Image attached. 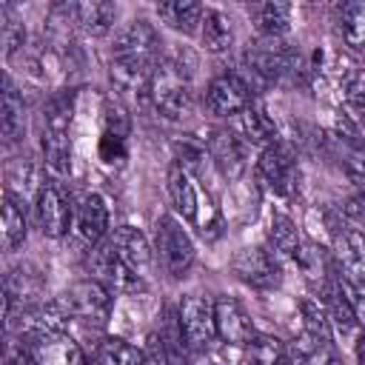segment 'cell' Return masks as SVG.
Masks as SVG:
<instances>
[{
  "mask_svg": "<svg viewBox=\"0 0 365 365\" xmlns=\"http://www.w3.org/2000/svg\"><path fill=\"white\" fill-rule=\"evenodd\" d=\"M151 97L163 117L182 120L191 114V86L180 63H163L151 77Z\"/></svg>",
  "mask_w": 365,
  "mask_h": 365,
  "instance_id": "cell-1",
  "label": "cell"
},
{
  "mask_svg": "<svg viewBox=\"0 0 365 365\" xmlns=\"http://www.w3.org/2000/svg\"><path fill=\"white\" fill-rule=\"evenodd\" d=\"M154 242H157L160 262H163V268L171 277H182L191 268V262H194V242H191V237L185 234V228L171 214H163L157 220Z\"/></svg>",
  "mask_w": 365,
  "mask_h": 365,
  "instance_id": "cell-2",
  "label": "cell"
},
{
  "mask_svg": "<svg viewBox=\"0 0 365 365\" xmlns=\"http://www.w3.org/2000/svg\"><path fill=\"white\" fill-rule=\"evenodd\" d=\"M180 331L188 348H205L217 336V322H214V302L205 294H185L180 308H177Z\"/></svg>",
  "mask_w": 365,
  "mask_h": 365,
  "instance_id": "cell-3",
  "label": "cell"
},
{
  "mask_svg": "<svg viewBox=\"0 0 365 365\" xmlns=\"http://www.w3.org/2000/svg\"><path fill=\"white\" fill-rule=\"evenodd\" d=\"M60 299L74 319L103 325L111 317V291L100 279H80Z\"/></svg>",
  "mask_w": 365,
  "mask_h": 365,
  "instance_id": "cell-4",
  "label": "cell"
},
{
  "mask_svg": "<svg viewBox=\"0 0 365 365\" xmlns=\"http://www.w3.org/2000/svg\"><path fill=\"white\" fill-rule=\"evenodd\" d=\"M71 314L66 311L63 299H54V302H43V305H31L23 311L20 317V334L37 345V342H46L51 336H60L66 334V325H68Z\"/></svg>",
  "mask_w": 365,
  "mask_h": 365,
  "instance_id": "cell-5",
  "label": "cell"
},
{
  "mask_svg": "<svg viewBox=\"0 0 365 365\" xmlns=\"http://www.w3.org/2000/svg\"><path fill=\"white\" fill-rule=\"evenodd\" d=\"M248 100H251V86L240 74H220L208 83V91H205V106L217 117L245 111Z\"/></svg>",
  "mask_w": 365,
  "mask_h": 365,
  "instance_id": "cell-6",
  "label": "cell"
},
{
  "mask_svg": "<svg viewBox=\"0 0 365 365\" xmlns=\"http://www.w3.org/2000/svg\"><path fill=\"white\" fill-rule=\"evenodd\" d=\"M91 271L97 274V279L108 291H120V294H140V291H145V277L134 274L125 262H120L117 254L111 251V245L97 248L91 254Z\"/></svg>",
  "mask_w": 365,
  "mask_h": 365,
  "instance_id": "cell-7",
  "label": "cell"
},
{
  "mask_svg": "<svg viewBox=\"0 0 365 365\" xmlns=\"http://www.w3.org/2000/svg\"><path fill=\"white\" fill-rule=\"evenodd\" d=\"M231 268L245 285L254 288H274L279 282V265L265 248H242L231 259Z\"/></svg>",
  "mask_w": 365,
  "mask_h": 365,
  "instance_id": "cell-8",
  "label": "cell"
},
{
  "mask_svg": "<svg viewBox=\"0 0 365 365\" xmlns=\"http://www.w3.org/2000/svg\"><path fill=\"white\" fill-rule=\"evenodd\" d=\"M214 322H217V336L228 345H248L254 339L251 317L231 297H220L214 302Z\"/></svg>",
  "mask_w": 365,
  "mask_h": 365,
  "instance_id": "cell-9",
  "label": "cell"
},
{
  "mask_svg": "<svg viewBox=\"0 0 365 365\" xmlns=\"http://www.w3.org/2000/svg\"><path fill=\"white\" fill-rule=\"evenodd\" d=\"M334 257L345 282H365V237L354 228H342L334 237Z\"/></svg>",
  "mask_w": 365,
  "mask_h": 365,
  "instance_id": "cell-10",
  "label": "cell"
},
{
  "mask_svg": "<svg viewBox=\"0 0 365 365\" xmlns=\"http://www.w3.org/2000/svg\"><path fill=\"white\" fill-rule=\"evenodd\" d=\"M34 214H37V225L46 237H63L71 228L68 202L54 185L40 188V194L34 197Z\"/></svg>",
  "mask_w": 365,
  "mask_h": 365,
  "instance_id": "cell-11",
  "label": "cell"
},
{
  "mask_svg": "<svg viewBox=\"0 0 365 365\" xmlns=\"http://www.w3.org/2000/svg\"><path fill=\"white\" fill-rule=\"evenodd\" d=\"M74 240L86 248H94L103 234L108 231V208H106V200L100 194H88L83 200V205L77 208V217H74Z\"/></svg>",
  "mask_w": 365,
  "mask_h": 365,
  "instance_id": "cell-12",
  "label": "cell"
},
{
  "mask_svg": "<svg viewBox=\"0 0 365 365\" xmlns=\"http://www.w3.org/2000/svg\"><path fill=\"white\" fill-rule=\"evenodd\" d=\"M108 245H111V251L117 254L120 262H125L134 274L145 277V271H148V265H151V248H148V240H145L137 228H131V225L114 228Z\"/></svg>",
  "mask_w": 365,
  "mask_h": 365,
  "instance_id": "cell-13",
  "label": "cell"
},
{
  "mask_svg": "<svg viewBox=\"0 0 365 365\" xmlns=\"http://www.w3.org/2000/svg\"><path fill=\"white\" fill-rule=\"evenodd\" d=\"M257 171L259 177L279 194H288L294 191V180H297V171H294V163L285 151H279L277 145L274 148H265L259 154V163H257Z\"/></svg>",
  "mask_w": 365,
  "mask_h": 365,
  "instance_id": "cell-14",
  "label": "cell"
},
{
  "mask_svg": "<svg viewBox=\"0 0 365 365\" xmlns=\"http://www.w3.org/2000/svg\"><path fill=\"white\" fill-rule=\"evenodd\" d=\"M74 14V23L91 34V37H103L114 29V20H117V6L114 3H106V0H91V3H77L68 9Z\"/></svg>",
  "mask_w": 365,
  "mask_h": 365,
  "instance_id": "cell-15",
  "label": "cell"
},
{
  "mask_svg": "<svg viewBox=\"0 0 365 365\" xmlns=\"http://www.w3.org/2000/svg\"><path fill=\"white\" fill-rule=\"evenodd\" d=\"M34 365H86V356L71 336L60 334L34 345Z\"/></svg>",
  "mask_w": 365,
  "mask_h": 365,
  "instance_id": "cell-16",
  "label": "cell"
},
{
  "mask_svg": "<svg viewBox=\"0 0 365 365\" xmlns=\"http://www.w3.org/2000/svg\"><path fill=\"white\" fill-rule=\"evenodd\" d=\"M291 365H342L328 339H317L302 331V336L291 345Z\"/></svg>",
  "mask_w": 365,
  "mask_h": 365,
  "instance_id": "cell-17",
  "label": "cell"
},
{
  "mask_svg": "<svg viewBox=\"0 0 365 365\" xmlns=\"http://www.w3.org/2000/svg\"><path fill=\"white\" fill-rule=\"evenodd\" d=\"M6 188H9V197L14 200H26V197H37L43 185H37V165L29 160V157H17L6 165Z\"/></svg>",
  "mask_w": 365,
  "mask_h": 365,
  "instance_id": "cell-18",
  "label": "cell"
},
{
  "mask_svg": "<svg viewBox=\"0 0 365 365\" xmlns=\"http://www.w3.org/2000/svg\"><path fill=\"white\" fill-rule=\"evenodd\" d=\"M168 194H171V202L174 208L188 220V222H197V208H200V200H197V188L188 177L185 168L174 165L171 174H168Z\"/></svg>",
  "mask_w": 365,
  "mask_h": 365,
  "instance_id": "cell-19",
  "label": "cell"
},
{
  "mask_svg": "<svg viewBox=\"0 0 365 365\" xmlns=\"http://www.w3.org/2000/svg\"><path fill=\"white\" fill-rule=\"evenodd\" d=\"M157 14L165 26H171L177 31H194L205 17V6L188 3V0H174V3H160Z\"/></svg>",
  "mask_w": 365,
  "mask_h": 365,
  "instance_id": "cell-20",
  "label": "cell"
},
{
  "mask_svg": "<svg viewBox=\"0 0 365 365\" xmlns=\"http://www.w3.org/2000/svg\"><path fill=\"white\" fill-rule=\"evenodd\" d=\"M248 14L254 17L257 29L268 37H279L291 26V6L288 3H257L248 9Z\"/></svg>",
  "mask_w": 365,
  "mask_h": 365,
  "instance_id": "cell-21",
  "label": "cell"
},
{
  "mask_svg": "<svg viewBox=\"0 0 365 365\" xmlns=\"http://www.w3.org/2000/svg\"><path fill=\"white\" fill-rule=\"evenodd\" d=\"M200 34H202V46L214 54L225 51L234 40V31H231V20L220 11V9H205V17L200 23Z\"/></svg>",
  "mask_w": 365,
  "mask_h": 365,
  "instance_id": "cell-22",
  "label": "cell"
},
{
  "mask_svg": "<svg viewBox=\"0 0 365 365\" xmlns=\"http://www.w3.org/2000/svg\"><path fill=\"white\" fill-rule=\"evenodd\" d=\"M43 160L54 174H66L71 165V145L66 128H46L43 131Z\"/></svg>",
  "mask_w": 365,
  "mask_h": 365,
  "instance_id": "cell-23",
  "label": "cell"
},
{
  "mask_svg": "<svg viewBox=\"0 0 365 365\" xmlns=\"http://www.w3.org/2000/svg\"><path fill=\"white\" fill-rule=\"evenodd\" d=\"M211 157L220 163V168L228 174V177H237L242 171V143L228 134V131H217L211 137Z\"/></svg>",
  "mask_w": 365,
  "mask_h": 365,
  "instance_id": "cell-24",
  "label": "cell"
},
{
  "mask_svg": "<svg viewBox=\"0 0 365 365\" xmlns=\"http://www.w3.org/2000/svg\"><path fill=\"white\" fill-rule=\"evenodd\" d=\"M248 356L254 365H291V351L271 334H254L248 342Z\"/></svg>",
  "mask_w": 365,
  "mask_h": 365,
  "instance_id": "cell-25",
  "label": "cell"
},
{
  "mask_svg": "<svg viewBox=\"0 0 365 365\" xmlns=\"http://www.w3.org/2000/svg\"><path fill=\"white\" fill-rule=\"evenodd\" d=\"M0 123H3V137L6 143H17L23 137V128H26V120H23V100L17 97L14 86L6 80V91H3V106H0Z\"/></svg>",
  "mask_w": 365,
  "mask_h": 365,
  "instance_id": "cell-26",
  "label": "cell"
},
{
  "mask_svg": "<svg viewBox=\"0 0 365 365\" xmlns=\"http://www.w3.org/2000/svg\"><path fill=\"white\" fill-rule=\"evenodd\" d=\"M3 248L6 251H17L23 242H26V217H23V208L17 205V200L6 197L3 200Z\"/></svg>",
  "mask_w": 365,
  "mask_h": 365,
  "instance_id": "cell-27",
  "label": "cell"
},
{
  "mask_svg": "<svg viewBox=\"0 0 365 365\" xmlns=\"http://www.w3.org/2000/svg\"><path fill=\"white\" fill-rule=\"evenodd\" d=\"M97 362L100 365H145V354L137 345H131L120 336H108L100 345Z\"/></svg>",
  "mask_w": 365,
  "mask_h": 365,
  "instance_id": "cell-28",
  "label": "cell"
},
{
  "mask_svg": "<svg viewBox=\"0 0 365 365\" xmlns=\"http://www.w3.org/2000/svg\"><path fill=\"white\" fill-rule=\"evenodd\" d=\"M242 131L254 145H262V151L277 145V125L257 108H245L242 111Z\"/></svg>",
  "mask_w": 365,
  "mask_h": 365,
  "instance_id": "cell-29",
  "label": "cell"
},
{
  "mask_svg": "<svg viewBox=\"0 0 365 365\" xmlns=\"http://www.w3.org/2000/svg\"><path fill=\"white\" fill-rule=\"evenodd\" d=\"M339 31L351 48H365V3H348L339 14Z\"/></svg>",
  "mask_w": 365,
  "mask_h": 365,
  "instance_id": "cell-30",
  "label": "cell"
},
{
  "mask_svg": "<svg viewBox=\"0 0 365 365\" xmlns=\"http://www.w3.org/2000/svg\"><path fill=\"white\" fill-rule=\"evenodd\" d=\"M268 240H271L274 251H277V254H282V257H297V251H299L297 228H294V222H291L285 214H277V217L271 220Z\"/></svg>",
  "mask_w": 365,
  "mask_h": 365,
  "instance_id": "cell-31",
  "label": "cell"
},
{
  "mask_svg": "<svg viewBox=\"0 0 365 365\" xmlns=\"http://www.w3.org/2000/svg\"><path fill=\"white\" fill-rule=\"evenodd\" d=\"M299 311H302L305 334L331 342V319H328V311H325L319 302H314V299H305V302L299 305Z\"/></svg>",
  "mask_w": 365,
  "mask_h": 365,
  "instance_id": "cell-32",
  "label": "cell"
},
{
  "mask_svg": "<svg viewBox=\"0 0 365 365\" xmlns=\"http://www.w3.org/2000/svg\"><path fill=\"white\" fill-rule=\"evenodd\" d=\"M297 259H299L302 271H305L311 279H325V274H328V265H325L322 248H317V245H305L302 251H297Z\"/></svg>",
  "mask_w": 365,
  "mask_h": 365,
  "instance_id": "cell-33",
  "label": "cell"
},
{
  "mask_svg": "<svg viewBox=\"0 0 365 365\" xmlns=\"http://www.w3.org/2000/svg\"><path fill=\"white\" fill-rule=\"evenodd\" d=\"M342 91H345V100L356 108H365V68H354L345 74L342 80Z\"/></svg>",
  "mask_w": 365,
  "mask_h": 365,
  "instance_id": "cell-34",
  "label": "cell"
},
{
  "mask_svg": "<svg viewBox=\"0 0 365 365\" xmlns=\"http://www.w3.org/2000/svg\"><path fill=\"white\" fill-rule=\"evenodd\" d=\"M339 288H342V294L351 299V305H354L356 317H359V319H365V282H356V285H351V282L339 279Z\"/></svg>",
  "mask_w": 365,
  "mask_h": 365,
  "instance_id": "cell-35",
  "label": "cell"
},
{
  "mask_svg": "<svg viewBox=\"0 0 365 365\" xmlns=\"http://www.w3.org/2000/svg\"><path fill=\"white\" fill-rule=\"evenodd\" d=\"M123 140H125V137H117V134H108V131H106V137H103V143H100V154H103L106 163H114L117 157L125 154Z\"/></svg>",
  "mask_w": 365,
  "mask_h": 365,
  "instance_id": "cell-36",
  "label": "cell"
},
{
  "mask_svg": "<svg viewBox=\"0 0 365 365\" xmlns=\"http://www.w3.org/2000/svg\"><path fill=\"white\" fill-rule=\"evenodd\" d=\"M345 214H348L351 220H356V222H362V225H365V194L351 197V200L345 202Z\"/></svg>",
  "mask_w": 365,
  "mask_h": 365,
  "instance_id": "cell-37",
  "label": "cell"
},
{
  "mask_svg": "<svg viewBox=\"0 0 365 365\" xmlns=\"http://www.w3.org/2000/svg\"><path fill=\"white\" fill-rule=\"evenodd\" d=\"M31 359H34V356H29L26 351H17V354H11V356H9V362H6V365H34Z\"/></svg>",
  "mask_w": 365,
  "mask_h": 365,
  "instance_id": "cell-38",
  "label": "cell"
},
{
  "mask_svg": "<svg viewBox=\"0 0 365 365\" xmlns=\"http://www.w3.org/2000/svg\"><path fill=\"white\" fill-rule=\"evenodd\" d=\"M356 359H359V365H365V336L356 342Z\"/></svg>",
  "mask_w": 365,
  "mask_h": 365,
  "instance_id": "cell-39",
  "label": "cell"
}]
</instances>
